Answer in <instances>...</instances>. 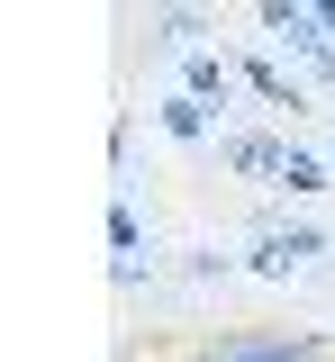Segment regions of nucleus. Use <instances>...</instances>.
<instances>
[{
    "label": "nucleus",
    "instance_id": "obj_4",
    "mask_svg": "<svg viewBox=\"0 0 335 362\" xmlns=\"http://www.w3.org/2000/svg\"><path fill=\"white\" fill-rule=\"evenodd\" d=\"M281 190L317 199V190H335V163H327V154H308V145H290V163H281Z\"/></svg>",
    "mask_w": 335,
    "mask_h": 362
},
{
    "label": "nucleus",
    "instance_id": "obj_7",
    "mask_svg": "<svg viewBox=\"0 0 335 362\" xmlns=\"http://www.w3.org/2000/svg\"><path fill=\"white\" fill-rule=\"evenodd\" d=\"M317 28H335V0H327V9H317Z\"/></svg>",
    "mask_w": 335,
    "mask_h": 362
},
{
    "label": "nucleus",
    "instance_id": "obj_6",
    "mask_svg": "<svg viewBox=\"0 0 335 362\" xmlns=\"http://www.w3.org/2000/svg\"><path fill=\"white\" fill-rule=\"evenodd\" d=\"M227 82H236V73H227L208 45H199V54H191V100H218V109H227Z\"/></svg>",
    "mask_w": 335,
    "mask_h": 362
},
{
    "label": "nucleus",
    "instance_id": "obj_3",
    "mask_svg": "<svg viewBox=\"0 0 335 362\" xmlns=\"http://www.w3.org/2000/svg\"><path fill=\"white\" fill-rule=\"evenodd\" d=\"M154 127L172 136V145H199V136H208V109H199L191 90H172V100H154Z\"/></svg>",
    "mask_w": 335,
    "mask_h": 362
},
{
    "label": "nucleus",
    "instance_id": "obj_8",
    "mask_svg": "<svg viewBox=\"0 0 335 362\" xmlns=\"http://www.w3.org/2000/svg\"><path fill=\"white\" fill-rule=\"evenodd\" d=\"M327 163H335V145H327Z\"/></svg>",
    "mask_w": 335,
    "mask_h": 362
},
{
    "label": "nucleus",
    "instance_id": "obj_1",
    "mask_svg": "<svg viewBox=\"0 0 335 362\" xmlns=\"http://www.w3.org/2000/svg\"><path fill=\"white\" fill-rule=\"evenodd\" d=\"M191 362H335L327 335H227V344H199Z\"/></svg>",
    "mask_w": 335,
    "mask_h": 362
},
{
    "label": "nucleus",
    "instance_id": "obj_5",
    "mask_svg": "<svg viewBox=\"0 0 335 362\" xmlns=\"http://www.w3.org/2000/svg\"><path fill=\"white\" fill-rule=\"evenodd\" d=\"M227 163H236V173H272V181H281L290 145H272V136H227Z\"/></svg>",
    "mask_w": 335,
    "mask_h": 362
},
{
    "label": "nucleus",
    "instance_id": "obj_2",
    "mask_svg": "<svg viewBox=\"0 0 335 362\" xmlns=\"http://www.w3.org/2000/svg\"><path fill=\"white\" fill-rule=\"evenodd\" d=\"M317 254H327V235H317V226H290V235H254V272H263V281H290V272H299V263H317Z\"/></svg>",
    "mask_w": 335,
    "mask_h": 362
}]
</instances>
